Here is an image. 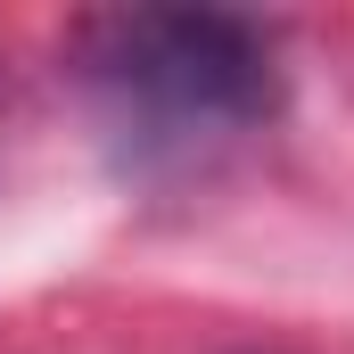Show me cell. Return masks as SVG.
I'll list each match as a JSON object with an SVG mask.
<instances>
[{"label": "cell", "instance_id": "cell-1", "mask_svg": "<svg viewBox=\"0 0 354 354\" xmlns=\"http://www.w3.org/2000/svg\"><path fill=\"white\" fill-rule=\"evenodd\" d=\"M75 66L140 149L231 140L280 107V50L239 8H107L75 33Z\"/></svg>", "mask_w": 354, "mask_h": 354}]
</instances>
